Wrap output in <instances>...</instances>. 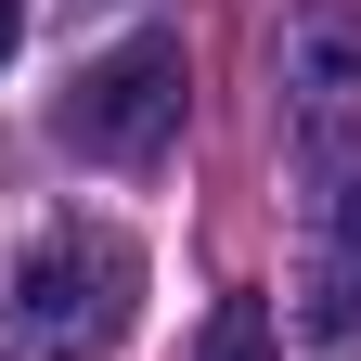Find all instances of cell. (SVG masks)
<instances>
[{
	"label": "cell",
	"mask_w": 361,
	"mask_h": 361,
	"mask_svg": "<svg viewBox=\"0 0 361 361\" xmlns=\"http://www.w3.org/2000/svg\"><path fill=\"white\" fill-rule=\"evenodd\" d=\"M52 129H65L90 168H155L180 142V39L142 26V39H116V52H90L65 78V116Z\"/></svg>",
	"instance_id": "obj_2"
},
{
	"label": "cell",
	"mask_w": 361,
	"mask_h": 361,
	"mask_svg": "<svg viewBox=\"0 0 361 361\" xmlns=\"http://www.w3.org/2000/svg\"><path fill=\"white\" fill-rule=\"evenodd\" d=\"M297 323L323 348H361V168H323V233L297 271Z\"/></svg>",
	"instance_id": "obj_4"
},
{
	"label": "cell",
	"mask_w": 361,
	"mask_h": 361,
	"mask_svg": "<svg viewBox=\"0 0 361 361\" xmlns=\"http://www.w3.org/2000/svg\"><path fill=\"white\" fill-rule=\"evenodd\" d=\"M194 361H284V336H271V297H219Z\"/></svg>",
	"instance_id": "obj_5"
},
{
	"label": "cell",
	"mask_w": 361,
	"mask_h": 361,
	"mask_svg": "<svg viewBox=\"0 0 361 361\" xmlns=\"http://www.w3.org/2000/svg\"><path fill=\"white\" fill-rule=\"evenodd\" d=\"M142 323V245L104 219H65L0 271V348L13 361H104Z\"/></svg>",
	"instance_id": "obj_1"
},
{
	"label": "cell",
	"mask_w": 361,
	"mask_h": 361,
	"mask_svg": "<svg viewBox=\"0 0 361 361\" xmlns=\"http://www.w3.org/2000/svg\"><path fill=\"white\" fill-rule=\"evenodd\" d=\"M271 78H284V142L297 168H361V0H297L284 39H271Z\"/></svg>",
	"instance_id": "obj_3"
},
{
	"label": "cell",
	"mask_w": 361,
	"mask_h": 361,
	"mask_svg": "<svg viewBox=\"0 0 361 361\" xmlns=\"http://www.w3.org/2000/svg\"><path fill=\"white\" fill-rule=\"evenodd\" d=\"M13 39H26V0H0V65H13Z\"/></svg>",
	"instance_id": "obj_6"
}]
</instances>
